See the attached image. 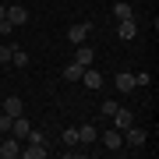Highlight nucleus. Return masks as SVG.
<instances>
[{"mask_svg": "<svg viewBox=\"0 0 159 159\" xmlns=\"http://www.w3.org/2000/svg\"><path fill=\"white\" fill-rule=\"evenodd\" d=\"M120 134H124V145H127V148H142V145H145V138H148V134H145V127H138V124H131L127 131H120Z\"/></svg>", "mask_w": 159, "mask_h": 159, "instance_id": "nucleus-1", "label": "nucleus"}, {"mask_svg": "<svg viewBox=\"0 0 159 159\" xmlns=\"http://www.w3.org/2000/svg\"><path fill=\"white\" fill-rule=\"evenodd\" d=\"M89 32H92V25H89V21L71 25V29H67V43H71V46H81V43L89 39Z\"/></svg>", "mask_w": 159, "mask_h": 159, "instance_id": "nucleus-2", "label": "nucleus"}, {"mask_svg": "<svg viewBox=\"0 0 159 159\" xmlns=\"http://www.w3.org/2000/svg\"><path fill=\"white\" fill-rule=\"evenodd\" d=\"M21 156V142H18L14 134H7L4 142H0V159H18Z\"/></svg>", "mask_w": 159, "mask_h": 159, "instance_id": "nucleus-3", "label": "nucleus"}, {"mask_svg": "<svg viewBox=\"0 0 159 159\" xmlns=\"http://www.w3.org/2000/svg\"><path fill=\"white\" fill-rule=\"evenodd\" d=\"M110 120H113V127H117V131H127L131 124H134V113H131L127 106H117V110H113V117H110Z\"/></svg>", "mask_w": 159, "mask_h": 159, "instance_id": "nucleus-4", "label": "nucleus"}, {"mask_svg": "<svg viewBox=\"0 0 159 159\" xmlns=\"http://www.w3.org/2000/svg\"><path fill=\"white\" fill-rule=\"evenodd\" d=\"M4 18H7V21L14 25V29H18V25H29V7H18V4H11Z\"/></svg>", "mask_w": 159, "mask_h": 159, "instance_id": "nucleus-5", "label": "nucleus"}, {"mask_svg": "<svg viewBox=\"0 0 159 159\" xmlns=\"http://www.w3.org/2000/svg\"><path fill=\"white\" fill-rule=\"evenodd\" d=\"M117 35H120L124 43H131V39L138 35V21H134V18H124V21H117Z\"/></svg>", "mask_w": 159, "mask_h": 159, "instance_id": "nucleus-6", "label": "nucleus"}, {"mask_svg": "<svg viewBox=\"0 0 159 159\" xmlns=\"http://www.w3.org/2000/svg\"><path fill=\"white\" fill-rule=\"evenodd\" d=\"M102 145H106V148H113V152H117V148H124V134H120V131L117 127H110V131H102Z\"/></svg>", "mask_w": 159, "mask_h": 159, "instance_id": "nucleus-7", "label": "nucleus"}, {"mask_svg": "<svg viewBox=\"0 0 159 159\" xmlns=\"http://www.w3.org/2000/svg\"><path fill=\"white\" fill-rule=\"evenodd\" d=\"M92 60H96V50L81 43V46H78V53H74V64H81V67H92Z\"/></svg>", "mask_w": 159, "mask_h": 159, "instance_id": "nucleus-8", "label": "nucleus"}, {"mask_svg": "<svg viewBox=\"0 0 159 159\" xmlns=\"http://www.w3.org/2000/svg\"><path fill=\"white\" fill-rule=\"evenodd\" d=\"M4 113H7V117H21V113H25V102L18 99V96H7V99H4Z\"/></svg>", "mask_w": 159, "mask_h": 159, "instance_id": "nucleus-9", "label": "nucleus"}, {"mask_svg": "<svg viewBox=\"0 0 159 159\" xmlns=\"http://www.w3.org/2000/svg\"><path fill=\"white\" fill-rule=\"evenodd\" d=\"M29 131H32V124L25 120V113H21V117H14V124H11V134L18 138V142H21V138H29Z\"/></svg>", "mask_w": 159, "mask_h": 159, "instance_id": "nucleus-10", "label": "nucleus"}, {"mask_svg": "<svg viewBox=\"0 0 159 159\" xmlns=\"http://www.w3.org/2000/svg\"><path fill=\"white\" fill-rule=\"evenodd\" d=\"M113 85H117V92H134V74H131V71H120L117 78H113Z\"/></svg>", "mask_w": 159, "mask_h": 159, "instance_id": "nucleus-11", "label": "nucleus"}, {"mask_svg": "<svg viewBox=\"0 0 159 159\" xmlns=\"http://www.w3.org/2000/svg\"><path fill=\"white\" fill-rule=\"evenodd\" d=\"M81 81H85L89 89H96V92L102 89V74H99V71H92V67H85V71H81Z\"/></svg>", "mask_w": 159, "mask_h": 159, "instance_id": "nucleus-12", "label": "nucleus"}, {"mask_svg": "<svg viewBox=\"0 0 159 159\" xmlns=\"http://www.w3.org/2000/svg\"><path fill=\"white\" fill-rule=\"evenodd\" d=\"M96 138H99V134H96L92 124H81V127H78V145H92Z\"/></svg>", "mask_w": 159, "mask_h": 159, "instance_id": "nucleus-13", "label": "nucleus"}, {"mask_svg": "<svg viewBox=\"0 0 159 159\" xmlns=\"http://www.w3.org/2000/svg\"><path fill=\"white\" fill-rule=\"evenodd\" d=\"M46 152H50V148H46V145H35V142H29V148H21L25 159H43Z\"/></svg>", "mask_w": 159, "mask_h": 159, "instance_id": "nucleus-14", "label": "nucleus"}, {"mask_svg": "<svg viewBox=\"0 0 159 159\" xmlns=\"http://www.w3.org/2000/svg\"><path fill=\"white\" fill-rule=\"evenodd\" d=\"M11 67H29V53H25L21 46H14V50H11Z\"/></svg>", "mask_w": 159, "mask_h": 159, "instance_id": "nucleus-15", "label": "nucleus"}, {"mask_svg": "<svg viewBox=\"0 0 159 159\" xmlns=\"http://www.w3.org/2000/svg\"><path fill=\"white\" fill-rule=\"evenodd\" d=\"M113 18H117V21H124V18H134V7L120 0V4H113Z\"/></svg>", "mask_w": 159, "mask_h": 159, "instance_id": "nucleus-16", "label": "nucleus"}, {"mask_svg": "<svg viewBox=\"0 0 159 159\" xmlns=\"http://www.w3.org/2000/svg\"><path fill=\"white\" fill-rule=\"evenodd\" d=\"M81 71H85V67H81V64H67V67H64V78H67V81H81Z\"/></svg>", "mask_w": 159, "mask_h": 159, "instance_id": "nucleus-17", "label": "nucleus"}, {"mask_svg": "<svg viewBox=\"0 0 159 159\" xmlns=\"http://www.w3.org/2000/svg\"><path fill=\"white\" fill-rule=\"evenodd\" d=\"M117 106H120L117 99H102V106H99V113H102V117H113V110H117Z\"/></svg>", "mask_w": 159, "mask_h": 159, "instance_id": "nucleus-18", "label": "nucleus"}, {"mask_svg": "<svg viewBox=\"0 0 159 159\" xmlns=\"http://www.w3.org/2000/svg\"><path fill=\"white\" fill-rule=\"evenodd\" d=\"M64 145H78V127H64Z\"/></svg>", "mask_w": 159, "mask_h": 159, "instance_id": "nucleus-19", "label": "nucleus"}, {"mask_svg": "<svg viewBox=\"0 0 159 159\" xmlns=\"http://www.w3.org/2000/svg\"><path fill=\"white\" fill-rule=\"evenodd\" d=\"M29 142H35V145H46V148H50V142H46V134H43V131H29Z\"/></svg>", "mask_w": 159, "mask_h": 159, "instance_id": "nucleus-20", "label": "nucleus"}, {"mask_svg": "<svg viewBox=\"0 0 159 159\" xmlns=\"http://www.w3.org/2000/svg\"><path fill=\"white\" fill-rule=\"evenodd\" d=\"M11 124H14V117H7V113H0V131H4V134H11Z\"/></svg>", "mask_w": 159, "mask_h": 159, "instance_id": "nucleus-21", "label": "nucleus"}, {"mask_svg": "<svg viewBox=\"0 0 159 159\" xmlns=\"http://www.w3.org/2000/svg\"><path fill=\"white\" fill-rule=\"evenodd\" d=\"M11 50H14V46H4V43H0V64H11Z\"/></svg>", "mask_w": 159, "mask_h": 159, "instance_id": "nucleus-22", "label": "nucleus"}, {"mask_svg": "<svg viewBox=\"0 0 159 159\" xmlns=\"http://www.w3.org/2000/svg\"><path fill=\"white\" fill-rule=\"evenodd\" d=\"M148 81H152V78H148V74H145V71H142V74H134V89H145V85H148Z\"/></svg>", "mask_w": 159, "mask_h": 159, "instance_id": "nucleus-23", "label": "nucleus"}, {"mask_svg": "<svg viewBox=\"0 0 159 159\" xmlns=\"http://www.w3.org/2000/svg\"><path fill=\"white\" fill-rule=\"evenodd\" d=\"M4 14H7V4H0V18H4Z\"/></svg>", "mask_w": 159, "mask_h": 159, "instance_id": "nucleus-24", "label": "nucleus"}]
</instances>
